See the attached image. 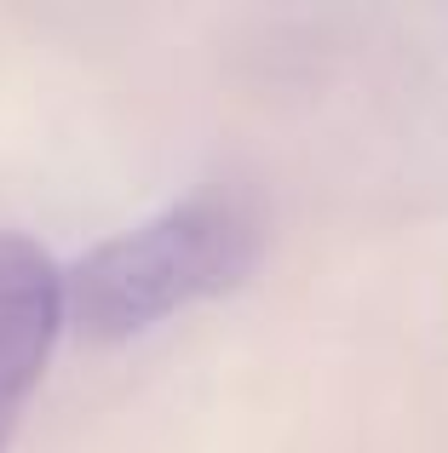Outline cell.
Returning <instances> with one entry per match:
<instances>
[{
	"label": "cell",
	"instance_id": "obj_1",
	"mask_svg": "<svg viewBox=\"0 0 448 453\" xmlns=\"http://www.w3.org/2000/svg\"><path fill=\"white\" fill-rule=\"evenodd\" d=\"M259 258L265 219L253 201L236 189H196L64 270L69 327L92 344H127L179 310L236 293Z\"/></svg>",
	"mask_w": 448,
	"mask_h": 453
},
{
	"label": "cell",
	"instance_id": "obj_2",
	"mask_svg": "<svg viewBox=\"0 0 448 453\" xmlns=\"http://www.w3.org/2000/svg\"><path fill=\"white\" fill-rule=\"evenodd\" d=\"M69 327L64 270L41 242L0 230V453H6L29 390L52 362L58 333Z\"/></svg>",
	"mask_w": 448,
	"mask_h": 453
}]
</instances>
